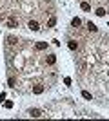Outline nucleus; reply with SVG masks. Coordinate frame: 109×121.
Here are the masks:
<instances>
[{
  "label": "nucleus",
  "mask_w": 109,
  "mask_h": 121,
  "mask_svg": "<svg viewBox=\"0 0 109 121\" xmlns=\"http://www.w3.org/2000/svg\"><path fill=\"white\" fill-rule=\"evenodd\" d=\"M27 27H29L31 31H38V29H40V24H38L36 20H31L29 24H27Z\"/></svg>",
  "instance_id": "f257e3e1"
},
{
  "label": "nucleus",
  "mask_w": 109,
  "mask_h": 121,
  "mask_svg": "<svg viewBox=\"0 0 109 121\" xmlns=\"http://www.w3.org/2000/svg\"><path fill=\"white\" fill-rule=\"evenodd\" d=\"M46 63H47V65H55V63H57V56H55V54H49L46 58Z\"/></svg>",
  "instance_id": "f03ea898"
},
{
  "label": "nucleus",
  "mask_w": 109,
  "mask_h": 121,
  "mask_svg": "<svg viewBox=\"0 0 109 121\" xmlns=\"http://www.w3.org/2000/svg\"><path fill=\"white\" fill-rule=\"evenodd\" d=\"M29 116H31V117H40L42 110H38V108H31V110H29Z\"/></svg>",
  "instance_id": "7ed1b4c3"
},
{
  "label": "nucleus",
  "mask_w": 109,
  "mask_h": 121,
  "mask_svg": "<svg viewBox=\"0 0 109 121\" xmlns=\"http://www.w3.org/2000/svg\"><path fill=\"white\" fill-rule=\"evenodd\" d=\"M35 49L36 51H46L47 49V43H46V42H38V43L35 45Z\"/></svg>",
  "instance_id": "20e7f679"
},
{
  "label": "nucleus",
  "mask_w": 109,
  "mask_h": 121,
  "mask_svg": "<svg viewBox=\"0 0 109 121\" xmlns=\"http://www.w3.org/2000/svg\"><path fill=\"white\" fill-rule=\"evenodd\" d=\"M16 25H18V22H16L15 18H9V20H7V27H11V29H15Z\"/></svg>",
  "instance_id": "39448f33"
},
{
  "label": "nucleus",
  "mask_w": 109,
  "mask_h": 121,
  "mask_svg": "<svg viewBox=\"0 0 109 121\" xmlns=\"http://www.w3.org/2000/svg\"><path fill=\"white\" fill-rule=\"evenodd\" d=\"M87 29L91 31V33H96V31H98V27H96L93 22H87Z\"/></svg>",
  "instance_id": "423d86ee"
},
{
  "label": "nucleus",
  "mask_w": 109,
  "mask_h": 121,
  "mask_svg": "<svg viewBox=\"0 0 109 121\" xmlns=\"http://www.w3.org/2000/svg\"><path fill=\"white\" fill-rule=\"evenodd\" d=\"M33 92H35V94H42V92H44V87H42V85L33 87Z\"/></svg>",
  "instance_id": "0eeeda50"
},
{
  "label": "nucleus",
  "mask_w": 109,
  "mask_h": 121,
  "mask_svg": "<svg viewBox=\"0 0 109 121\" xmlns=\"http://www.w3.org/2000/svg\"><path fill=\"white\" fill-rule=\"evenodd\" d=\"M67 45H69V49H71V51H76L78 43H76V42H75V40H69V43H67Z\"/></svg>",
  "instance_id": "6e6552de"
},
{
  "label": "nucleus",
  "mask_w": 109,
  "mask_h": 121,
  "mask_svg": "<svg viewBox=\"0 0 109 121\" xmlns=\"http://www.w3.org/2000/svg\"><path fill=\"white\" fill-rule=\"evenodd\" d=\"M80 24H82V20H80V18H73V20H71V25H73V27H78Z\"/></svg>",
  "instance_id": "1a4fd4ad"
},
{
  "label": "nucleus",
  "mask_w": 109,
  "mask_h": 121,
  "mask_svg": "<svg viewBox=\"0 0 109 121\" xmlns=\"http://www.w3.org/2000/svg\"><path fill=\"white\" fill-rule=\"evenodd\" d=\"M57 25V18L53 16V18H49V22H47V27H55Z\"/></svg>",
  "instance_id": "9d476101"
},
{
  "label": "nucleus",
  "mask_w": 109,
  "mask_h": 121,
  "mask_svg": "<svg viewBox=\"0 0 109 121\" xmlns=\"http://www.w3.org/2000/svg\"><path fill=\"white\" fill-rule=\"evenodd\" d=\"M16 42H18V40H16L15 36H7V43H9V45H15Z\"/></svg>",
  "instance_id": "9b49d317"
},
{
  "label": "nucleus",
  "mask_w": 109,
  "mask_h": 121,
  "mask_svg": "<svg viewBox=\"0 0 109 121\" xmlns=\"http://www.w3.org/2000/svg\"><path fill=\"white\" fill-rule=\"evenodd\" d=\"M80 7H82V11H89V9H91V5H89L87 2H82V4H80Z\"/></svg>",
  "instance_id": "f8f14e48"
},
{
  "label": "nucleus",
  "mask_w": 109,
  "mask_h": 121,
  "mask_svg": "<svg viewBox=\"0 0 109 121\" xmlns=\"http://www.w3.org/2000/svg\"><path fill=\"white\" fill-rule=\"evenodd\" d=\"M96 16H105V9L104 7H98V9H96Z\"/></svg>",
  "instance_id": "ddd939ff"
},
{
  "label": "nucleus",
  "mask_w": 109,
  "mask_h": 121,
  "mask_svg": "<svg viewBox=\"0 0 109 121\" xmlns=\"http://www.w3.org/2000/svg\"><path fill=\"white\" fill-rule=\"evenodd\" d=\"M2 105H4L5 108H13V103H11V101H2Z\"/></svg>",
  "instance_id": "4468645a"
},
{
  "label": "nucleus",
  "mask_w": 109,
  "mask_h": 121,
  "mask_svg": "<svg viewBox=\"0 0 109 121\" xmlns=\"http://www.w3.org/2000/svg\"><path fill=\"white\" fill-rule=\"evenodd\" d=\"M7 83H9V87H15L16 80H15V78H9V80H7Z\"/></svg>",
  "instance_id": "2eb2a0df"
},
{
  "label": "nucleus",
  "mask_w": 109,
  "mask_h": 121,
  "mask_svg": "<svg viewBox=\"0 0 109 121\" xmlns=\"http://www.w3.org/2000/svg\"><path fill=\"white\" fill-rule=\"evenodd\" d=\"M82 96H84V98H85V99H91V94H89V92H87V91H84V92H82Z\"/></svg>",
  "instance_id": "dca6fc26"
},
{
  "label": "nucleus",
  "mask_w": 109,
  "mask_h": 121,
  "mask_svg": "<svg viewBox=\"0 0 109 121\" xmlns=\"http://www.w3.org/2000/svg\"><path fill=\"white\" fill-rule=\"evenodd\" d=\"M64 83H66V85H71V78H64Z\"/></svg>",
  "instance_id": "f3484780"
},
{
  "label": "nucleus",
  "mask_w": 109,
  "mask_h": 121,
  "mask_svg": "<svg viewBox=\"0 0 109 121\" xmlns=\"http://www.w3.org/2000/svg\"><path fill=\"white\" fill-rule=\"evenodd\" d=\"M0 20H2V16H0Z\"/></svg>",
  "instance_id": "a211bd4d"
}]
</instances>
